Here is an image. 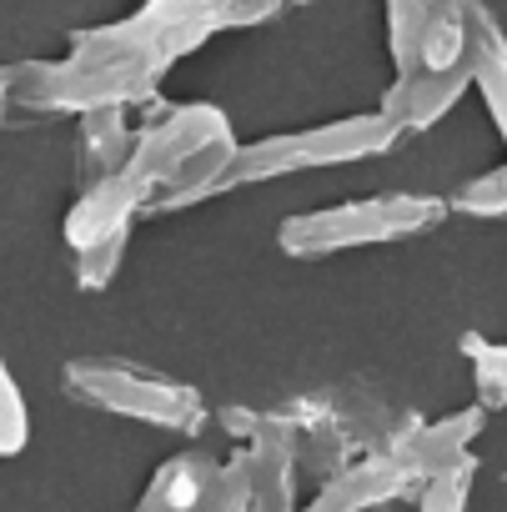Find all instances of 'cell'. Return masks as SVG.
I'll use <instances>...</instances> for the list:
<instances>
[{
    "mask_svg": "<svg viewBox=\"0 0 507 512\" xmlns=\"http://www.w3.org/2000/svg\"><path fill=\"white\" fill-rule=\"evenodd\" d=\"M81 161H86V186L126 171V126H121V106H96L81 121Z\"/></svg>",
    "mask_w": 507,
    "mask_h": 512,
    "instance_id": "cell-7",
    "label": "cell"
},
{
    "mask_svg": "<svg viewBox=\"0 0 507 512\" xmlns=\"http://www.w3.org/2000/svg\"><path fill=\"white\" fill-rule=\"evenodd\" d=\"M472 86V71H437V76H402V86H397V96H392V121L402 116V121H412V126H432L462 91Z\"/></svg>",
    "mask_w": 507,
    "mask_h": 512,
    "instance_id": "cell-6",
    "label": "cell"
},
{
    "mask_svg": "<svg viewBox=\"0 0 507 512\" xmlns=\"http://www.w3.org/2000/svg\"><path fill=\"white\" fill-rule=\"evenodd\" d=\"M472 81L482 86V96H487V106H492L502 136H507V46H502L492 31H487V36L477 41V51H472Z\"/></svg>",
    "mask_w": 507,
    "mask_h": 512,
    "instance_id": "cell-8",
    "label": "cell"
},
{
    "mask_svg": "<svg viewBox=\"0 0 507 512\" xmlns=\"http://www.w3.org/2000/svg\"><path fill=\"white\" fill-rule=\"evenodd\" d=\"M31 437V412L21 402V387L16 377L6 372V362H0V457H16Z\"/></svg>",
    "mask_w": 507,
    "mask_h": 512,
    "instance_id": "cell-9",
    "label": "cell"
},
{
    "mask_svg": "<svg viewBox=\"0 0 507 512\" xmlns=\"http://www.w3.org/2000/svg\"><path fill=\"white\" fill-rule=\"evenodd\" d=\"M302 146H307V166L357 161V156L392 146V116H357V121H342V126H322V131L302 136Z\"/></svg>",
    "mask_w": 507,
    "mask_h": 512,
    "instance_id": "cell-5",
    "label": "cell"
},
{
    "mask_svg": "<svg viewBox=\"0 0 507 512\" xmlns=\"http://www.w3.org/2000/svg\"><path fill=\"white\" fill-rule=\"evenodd\" d=\"M462 347L477 357V382H482V392L497 397V402H507V347H487L482 337H467Z\"/></svg>",
    "mask_w": 507,
    "mask_h": 512,
    "instance_id": "cell-10",
    "label": "cell"
},
{
    "mask_svg": "<svg viewBox=\"0 0 507 512\" xmlns=\"http://www.w3.org/2000/svg\"><path fill=\"white\" fill-rule=\"evenodd\" d=\"M437 206L422 196H382V201H352L337 211H317V216H297L282 226L287 251H337V246H367V241H387L417 226H432Z\"/></svg>",
    "mask_w": 507,
    "mask_h": 512,
    "instance_id": "cell-2",
    "label": "cell"
},
{
    "mask_svg": "<svg viewBox=\"0 0 507 512\" xmlns=\"http://www.w3.org/2000/svg\"><path fill=\"white\" fill-rule=\"evenodd\" d=\"M66 382L96 402V407H111V412H126V417H146V422H196V392L191 387H176V382H161L141 367H121V362H76L66 372Z\"/></svg>",
    "mask_w": 507,
    "mask_h": 512,
    "instance_id": "cell-3",
    "label": "cell"
},
{
    "mask_svg": "<svg viewBox=\"0 0 507 512\" xmlns=\"http://www.w3.org/2000/svg\"><path fill=\"white\" fill-rule=\"evenodd\" d=\"M231 156L236 151H231L226 121L211 106H191V111H176L161 126H151L141 136L136 156L126 161V171L141 181V191L171 186V196L186 201V196H201V191L221 186Z\"/></svg>",
    "mask_w": 507,
    "mask_h": 512,
    "instance_id": "cell-1",
    "label": "cell"
},
{
    "mask_svg": "<svg viewBox=\"0 0 507 512\" xmlns=\"http://www.w3.org/2000/svg\"><path fill=\"white\" fill-rule=\"evenodd\" d=\"M462 206L477 211V216H497V211H507V166L492 171V176H482V181H472V186L462 191Z\"/></svg>",
    "mask_w": 507,
    "mask_h": 512,
    "instance_id": "cell-11",
    "label": "cell"
},
{
    "mask_svg": "<svg viewBox=\"0 0 507 512\" xmlns=\"http://www.w3.org/2000/svg\"><path fill=\"white\" fill-rule=\"evenodd\" d=\"M116 256H121V241H106V246L76 251V272H81V287H101V282L116 272Z\"/></svg>",
    "mask_w": 507,
    "mask_h": 512,
    "instance_id": "cell-12",
    "label": "cell"
},
{
    "mask_svg": "<svg viewBox=\"0 0 507 512\" xmlns=\"http://www.w3.org/2000/svg\"><path fill=\"white\" fill-rule=\"evenodd\" d=\"M141 181L131 171H116L96 186H86V196L71 206L66 216V241L76 251H91V246H106V241H126V226L141 206Z\"/></svg>",
    "mask_w": 507,
    "mask_h": 512,
    "instance_id": "cell-4",
    "label": "cell"
},
{
    "mask_svg": "<svg viewBox=\"0 0 507 512\" xmlns=\"http://www.w3.org/2000/svg\"><path fill=\"white\" fill-rule=\"evenodd\" d=\"M0 101H6V76H0Z\"/></svg>",
    "mask_w": 507,
    "mask_h": 512,
    "instance_id": "cell-13",
    "label": "cell"
}]
</instances>
